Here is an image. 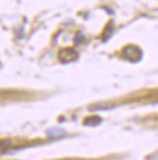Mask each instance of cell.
<instances>
[{
    "label": "cell",
    "instance_id": "obj_1",
    "mask_svg": "<svg viewBox=\"0 0 158 160\" xmlns=\"http://www.w3.org/2000/svg\"><path fill=\"white\" fill-rule=\"evenodd\" d=\"M102 120L100 118H88V119L85 120V124L86 125H97V124H99Z\"/></svg>",
    "mask_w": 158,
    "mask_h": 160
}]
</instances>
